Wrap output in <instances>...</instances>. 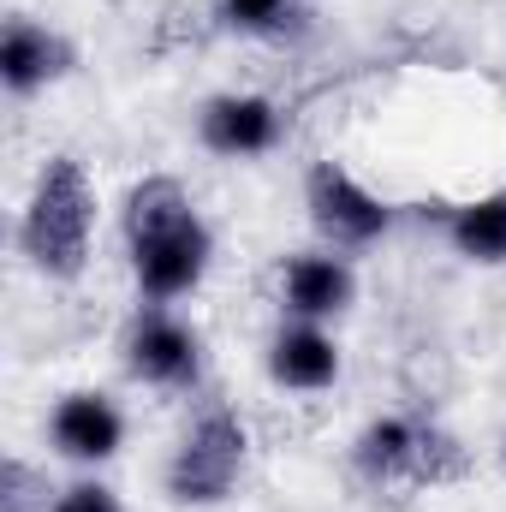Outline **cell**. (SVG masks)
<instances>
[{
	"label": "cell",
	"mask_w": 506,
	"mask_h": 512,
	"mask_svg": "<svg viewBox=\"0 0 506 512\" xmlns=\"http://www.w3.org/2000/svg\"><path fill=\"white\" fill-rule=\"evenodd\" d=\"M447 239L471 262H506V185L477 203H459L447 221Z\"/></svg>",
	"instance_id": "cell-12"
},
{
	"label": "cell",
	"mask_w": 506,
	"mask_h": 512,
	"mask_svg": "<svg viewBox=\"0 0 506 512\" xmlns=\"http://www.w3.org/2000/svg\"><path fill=\"white\" fill-rule=\"evenodd\" d=\"M48 429H54V447L66 459H114L120 453V435H126L120 411L102 393H66L54 405V423Z\"/></svg>",
	"instance_id": "cell-9"
},
{
	"label": "cell",
	"mask_w": 506,
	"mask_h": 512,
	"mask_svg": "<svg viewBox=\"0 0 506 512\" xmlns=\"http://www.w3.org/2000/svg\"><path fill=\"white\" fill-rule=\"evenodd\" d=\"M268 376L280 387H298V393H316L340 376V352L322 328L298 322V328H280L274 346H268Z\"/></svg>",
	"instance_id": "cell-11"
},
{
	"label": "cell",
	"mask_w": 506,
	"mask_h": 512,
	"mask_svg": "<svg viewBox=\"0 0 506 512\" xmlns=\"http://www.w3.org/2000/svg\"><path fill=\"white\" fill-rule=\"evenodd\" d=\"M221 18L245 36H286L298 6L292 0H221Z\"/></svg>",
	"instance_id": "cell-13"
},
{
	"label": "cell",
	"mask_w": 506,
	"mask_h": 512,
	"mask_svg": "<svg viewBox=\"0 0 506 512\" xmlns=\"http://www.w3.org/2000/svg\"><path fill=\"white\" fill-rule=\"evenodd\" d=\"M0 512H48V483L24 459L0 465Z\"/></svg>",
	"instance_id": "cell-14"
},
{
	"label": "cell",
	"mask_w": 506,
	"mask_h": 512,
	"mask_svg": "<svg viewBox=\"0 0 506 512\" xmlns=\"http://www.w3.org/2000/svg\"><path fill=\"white\" fill-rule=\"evenodd\" d=\"M280 298L292 316L304 322H322V316H340L352 304V268L340 256H292L286 274H280Z\"/></svg>",
	"instance_id": "cell-10"
},
{
	"label": "cell",
	"mask_w": 506,
	"mask_h": 512,
	"mask_svg": "<svg viewBox=\"0 0 506 512\" xmlns=\"http://www.w3.org/2000/svg\"><path fill=\"white\" fill-rule=\"evenodd\" d=\"M304 209H310V227L328 239V245H340V251H364V245H376L381 233H387V203L370 197L346 167H334V161H316L310 167V179H304Z\"/></svg>",
	"instance_id": "cell-5"
},
{
	"label": "cell",
	"mask_w": 506,
	"mask_h": 512,
	"mask_svg": "<svg viewBox=\"0 0 506 512\" xmlns=\"http://www.w3.org/2000/svg\"><path fill=\"white\" fill-rule=\"evenodd\" d=\"M352 465L370 489H447L471 477L465 441L423 417H376L358 435Z\"/></svg>",
	"instance_id": "cell-3"
},
{
	"label": "cell",
	"mask_w": 506,
	"mask_h": 512,
	"mask_svg": "<svg viewBox=\"0 0 506 512\" xmlns=\"http://www.w3.org/2000/svg\"><path fill=\"white\" fill-rule=\"evenodd\" d=\"M66 72H72V42L66 36H54V30H42L30 18L6 24V36H0V78H6L12 96H30V90L54 84Z\"/></svg>",
	"instance_id": "cell-7"
},
{
	"label": "cell",
	"mask_w": 506,
	"mask_h": 512,
	"mask_svg": "<svg viewBox=\"0 0 506 512\" xmlns=\"http://www.w3.org/2000/svg\"><path fill=\"white\" fill-rule=\"evenodd\" d=\"M245 423L233 417V411H209L191 435H185V447L173 453V465H167V495L179 501V507H215V501H227L233 495V483H239V471H245Z\"/></svg>",
	"instance_id": "cell-4"
},
{
	"label": "cell",
	"mask_w": 506,
	"mask_h": 512,
	"mask_svg": "<svg viewBox=\"0 0 506 512\" xmlns=\"http://www.w3.org/2000/svg\"><path fill=\"white\" fill-rule=\"evenodd\" d=\"M203 346L185 322H173L167 310H143L126 334V370L149 387H185L197 382Z\"/></svg>",
	"instance_id": "cell-6"
},
{
	"label": "cell",
	"mask_w": 506,
	"mask_h": 512,
	"mask_svg": "<svg viewBox=\"0 0 506 512\" xmlns=\"http://www.w3.org/2000/svg\"><path fill=\"white\" fill-rule=\"evenodd\" d=\"M197 126L215 155H262L280 137V114L268 96H215Z\"/></svg>",
	"instance_id": "cell-8"
},
{
	"label": "cell",
	"mask_w": 506,
	"mask_h": 512,
	"mask_svg": "<svg viewBox=\"0 0 506 512\" xmlns=\"http://www.w3.org/2000/svg\"><path fill=\"white\" fill-rule=\"evenodd\" d=\"M126 245H131V268H137V286L167 304V298H185L203 268H209V227L197 221L191 197L179 179L155 173V179H137L126 197Z\"/></svg>",
	"instance_id": "cell-1"
},
{
	"label": "cell",
	"mask_w": 506,
	"mask_h": 512,
	"mask_svg": "<svg viewBox=\"0 0 506 512\" xmlns=\"http://www.w3.org/2000/svg\"><path fill=\"white\" fill-rule=\"evenodd\" d=\"M501 459H506V441H501Z\"/></svg>",
	"instance_id": "cell-16"
},
{
	"label": "cell",
	"mask_w": 506,
	"mask_h": 512,
	"mask_svg": "<svg viewBox=\"0 0 506 512\" xmlns=\"http://www.w3.org/2000/svg\"><path fill=\"white\" fill-rule=\"evenodd\" d=\"M54 512H120V501H114V489H102V483H78V489H66V495L54 501Z\"/></svg>",
	"instance_id": "cell-15"
},
{
	"label": "cell",
	"mask_w": 506,
	"mask_h": 512,
	"mask_svg": "<svg viewBox=\"0 0 506 512\" xmlns=\"http://www.w3.org/2000/svg\"><path fill=\"white\" fill-rule=\"evenodd\" d=\"M90 227H96V191L72 155H54L18 221V245L48 280H72L90 262Z\"/></svg>",
	"instance_id": "cell-2"
}]
</instances>
